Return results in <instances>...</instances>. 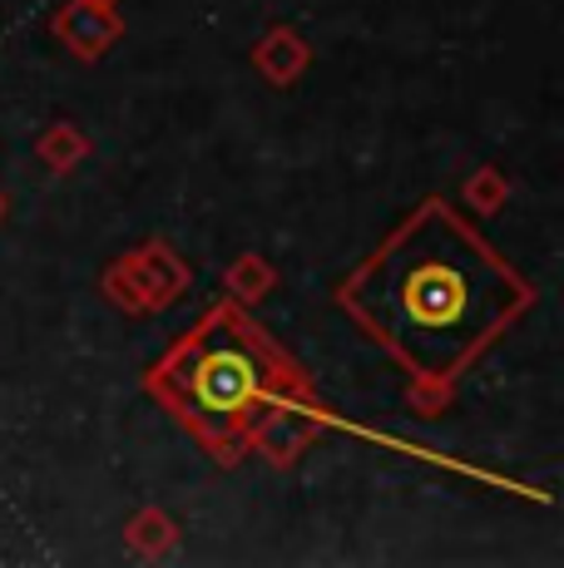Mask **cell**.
Returning a JSON list of instances; mask_svg holds the SVG:
<instances>
[{
	"instance_id": "1",
	"label": "cell",
	"mask_w": 564,
	"mask_h": 568,
	"mask_svg": "<svg viewBox=\"0 0 564 568\" xmlns=\"http://www.w3.org/2000/svg\"><path fill=\"white\" fill-rule=\"evenodd\" d=\"M376 302H382V326L421 366H451L491 326V262L455 247L451 233H416L386 262Z\"/></svg>"
},
{
	"instance_id": "2",
	"label": "cell",
	"mask_w": 564,
	"mask_h": 568,
	"mask_svg": "<svg viewBox=\"0 0 564 568\" xmlns=\"http://www.w3.org/2000/svg\"><path fill=\"white\" fill-rule=\"evenodd\" d=\"M253 362H248L238 346H219L209 352L193 371V390H199L203 410H238L248 396H253Z\"/></svg>"
}]
</instances>
